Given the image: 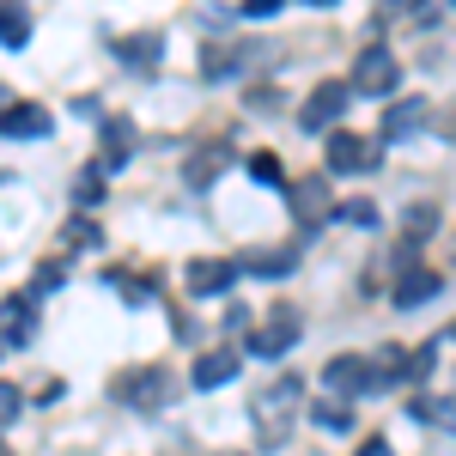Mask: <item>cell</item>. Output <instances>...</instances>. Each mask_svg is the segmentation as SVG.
Segmentation results:
<instances>
[{
  "label": "cell",
  "mask_w": 456,
  "mask_h": 456,
  "mask_svg": "<svg viewBox=\"0 0 456 456\" xmlns=\"http://www.w3.org/2000/svg\"><path fill=\"white\" fill-rule=\"evenodd\" d=\"M298 395H305V384H298V378H281V384L256 389V402H249V420H256V438H262V451H281L286 438H292V420H298Z\"/></svg>",
  "instance_id": "1"
},
{
  "label": "cell",
  "mask_w": 456,
  "mask_h": 456,
  "mask_svg": "<svg viewBox=\"0 0 456 456\" xmlns=\"http://www.w3.org/2000/svg\"><path fill=\"white\" fill-rule=\"evenodd\" d=\"M116 402H128V408H141V414H159L165 402H171V371L165 365H134V371H122L116 384H110Z\"/></svg>",
  "instance_id": "2"
},
{
  "label": "cell",
  "mask_w": 456,
  "mask_h": 456,
  "mask_svg": "<svg viewBox=\"0 0 456 456\" xmlns=\"http://www.w3.org/2000/svg\"><path fill=\"white\" fill-rule=\"evenodd\" d=\"M347 104H353L347 79H322L311 98H305V110H298V128H305V134H322V128H335V122L347 116Z\"/></svg>",
  "instance_id": "3"
},
{
  "label": "cell",
  "mask_w": 456,
  "mask_h": 456,
  "mask_svg": "<svg viewBox=\"0 0 456 456\" xmlns=\"http://www.w3.org/2000/svg\"><path fill=\"white\" fill-rule=\"evenodd\" d=\"M371 384H378V371H371V359L365 353H335L329 365H322V389L329 395H371Z\"/></svg>",
  "instance_id": "4"
},
{
  "label": "cell",
  "mask_w": 456,
  "mask_h": 456,
  "mask_svg": "<svg viewBox=\"0 0 456 456\" xmlns=\"http://www.w3.org/2000/svg\"><path fill=\"white\" fill-rule=\"evenodd\" d=\"M395 79H402V68H395V55H389V49H378V43H371V49H359V55H353V92H371V98H384V92H395Z\"/></svg>",
  "instance_id": "5"
},
{
  "label": "cell",
  "mask_w": 456,
  "mask_h": 456,
  "mask_svg": "<svg viewBox=\"0 0 456 456\" xmlns=\"http://www.w3.org/2000/svg\"><path fill=\"white\" fill-rule=\"evenodd\" d=\"M298 311L292 305H281V311L268 316L262 329H256V341H249V353H262V359H281V353H292V341H298Z\"/></svg>",
  "instance_id": "6"
},
{
  "label": "cell",
  "mask_w": 456,
  "mask_h": 456,
  "mask_svg": "<svg viewBox=\"0 0 456 456\" xmlns=\"http://www.w3.org/2000/svg\"><path fill=\"white\" fill-rule=\"evenodd\" d=\"M238 281V262H225V256H201V262H189V274L183 286L195 292V298H219V292H232Z\"/></svg>",
  "instance_id": "7"
},
{
  "label": "cell",
  "mask_w": 456,
  "mask_h": 456,
  "mask_svg": "<svg viewBox=\"0 0 456 456\" xmlns=\"http://www.w3.org/2000/svg\"><path fill=\"white\" fill-rule=\"evenodd\" d=\"M378 165V146L359 141V134H329V171L335 176H359Z\"/></svg>",
  "instance_id": "8"
},
{
  "label": "cell",
  "mask_w": 456,
  "mask_h": 456,
  "mask_svg": "<svg viewBox=\"0 0 456 456\" xmlns=\"http://www.w3.org/2000/svg\"><path fill=\"white\" fill-rule=\"evenodd\" d=\"M31 335H37V305L31 298H6V305H0V353L31 347Z\"/></svg>",
  "instance_id": "9"
},
{
  "label": "cell",
  "mask_w": 456,
  "mask_h": 456,
  "mask_svg": "<svg viewBox=\"0 0 456 456\" xmlns=\"http://www.w3.org/2000/svg\"><path fill=\"white\" fill-rule=\"evenodd\" d=\"M55 122H49V110L43 104H12L0 110V134H12V141H43Z\"/></svg>",
  "instance_id": "10"
},
{
  "label": "cell",
  "mask_w": 456,
  "mask_h": 456,
  "mask_svg": "<svg viewBox=\"0 0 456 456\" xmlns=\"http://www.w3.org/2000/svg\"><path fill=\"white\" fill-rule=\"evenodd\" d=\"M238 365H244V359H238L232 347H213V353H201V359H195L189 384H195V389H219V384H232V378H238Z\"/></svg>",
  "instance_id": "11"
},
{
  "label": "cell",
  "mask_w": 456,
  "mask_h": 456,
  "mask_svg": "<svg viewBox=\"0 0 456 456\" xmlns=\"http://www.w3.org/2000/svg\"><path fill=\"white\" fill-rule=\"evenodd\" d=\"M128 152H134V122L110 116V122H104V159H98V171H122V165H128Z\"/></svg>",
  "instance_id": "12"
},
{
  "label": "cell",
  "mask_w": 456,
  "mask_h": 456,
  "mask_svg": "<svg viewBox=\"0 0 456 456\" xmlns=\"http://www.w3.org/2000/svg\"><path fill=\"white\" fill-rule=\"evenodd\" d=\"M292 213H298V225L329 219V183H322V176H305V183L292 189Z\"/></svg>",
  "instance_id": "13"
},
{
  "label": "cell",
  "mask_w": 456,
  "mask_h": 456,
  "mask_svg": "<svg viewBox=\"0 0 456 456\" xmlns=\"http://www.w3.org/2000/svg\"><path fill=\"white\" fill-rule=\"evenodd\" d=\"M426 116H432V110H426L420 98H402V104H389V116H384V134H389V141H408L414 128H426Z\"/></svg>",
  "instance_id": "14"
},
{
  "label": "cell",
  "mask_w": 456,
  "mask_h": 456,
  "mask_svg": "<svg viewBox=\"0 0 456 456\" xmlns=\"http://www.w3.org/2000/svg\"><path fill=\"white\" fill-rule=\"evenodd\" d=\"M432 292H438V274H432V268H414V274L395 281V298H389V305H395V311H414V305H426Z\"/></svg>",
  "instance_id": "15"
},
{
  "label": "cell",
  "mask_w": 456,
  "mask_h": 456,
  "mask_svg": "<svg viewBox=\"0 0 456 456\" xmlns=\"http://www.w3.org/2000/svg\"><path fill=\"white\" fill-rule=\"evenodd\" d=\"M298 268V249H256L238 262V274H262V281H274V274H292Z\"/></svg>",
  "instance_id": "16"
},
{
  "label": "cell",
  "mask_w": 456,
  "mask_h": 456,
  "mask_svg": "<svg viewBox=\"0 0 456 456\" xmlns=\"http://www.w3.org/2000/svg\"><path fill=\"white\" fill-rule=\"evenodd\" d=\"M408 414H414V420H432V426H456V402L451 395H414Z\"/></svg>",
  "instance_id": "17"
},
{
  "label": "cell",
  "mask_w": 456,
  "mask_h": 456,
  "mask_svg": "<svg viewBox=\"0 0 456 456\" xmlns=\"http://www.w3.org/2000/svg\"><path fill=\"white\" fill-rule=\"evenodd\" d=\"M219 165H225V146H208V152H201V159H189V189H208L213 176H219Z\"/></svg>",
  "instance_id": "18"
},
{
  "label": "cell",
  "mask_w": 456,
  "mask_h": 456,
  "mask_svg": "<svg viewBox=\"0 0 456 456\" xmlns=\"http://www.w3.org/2000/svg\"><path fill=\"white\" fill-rule=\"evenodd\" d=\"M0 43H6V49H19V43H31V19H25L19 6H0Z\"/></svg>",
  "instance_id": "19"
},
{
  "label": "cell",
  "mask_w": 456,
  "mask_h": 456,
  "mask_svg": "<svg viewBox=\"0 0 456 456\" xmlns=\"http://www.w3.org/2000/svg\"><path fill=\"white\" fill-rule=\"evenodd\" d=\"M122 49V61H134V68H152V55H159V37H128V43H116Z\"/></svg>",
  "instance_id": "20"
},
{
  "label": "cell",
  "mask_w": 456,
  "mask_h": 456,
  "mask_svg": "<svg viewBox=\"0 0 456 456\" xmlns=\"http://www.w3.org/2000/svg\"><path fill=\"white\" fill-rule=\"evenodd\" d=\"M426 232H438V208H432V201H414V208H408V244L426 238Z\"/></svg>",
  "instance_id": "21"
},
{
  "label": "cell",
  "mask_w": 456,
  "mask_h": 456,
  "mask_svg": "<svg viewBox=\"0 0 456 456\" xmlns=\"http://www.w3.org/2000/svg\"><path fill=\"white\" fill-rule=\"evenodd\" d=\"M432 365H438V353H432V347H414V353H402V378H426Z\"/></svg>",
  "instance_id": "22"
},
{
  "label": "cell",
  "mask_w": 456,
  "mask_h": 456,
  "mask_svg": "<svg viewBox=\"0 0 456 456\" xmlns=\"http://www.w3.org/2000/svg\"><path fill=\"white\" fill-rule=\"evenodd\" d=\"M25 414V389H12V384H0V426H12Z\"/></svg>",
  "instance_id": "23"
},
{
  "label": "cell",
  "mask_w": 456,
  "mask_h": 456,
  "mask_svg": "<svg viewBox=\"0 0 456 456\" xmlns=\"http://www.w3.org/2000/svg\"><path fill=\"white\" fill-rule=\"evenodd\" d=\"M316 426H329V432H341V426H353V414L341 408V402H316Z\"/></svg>",
  "instance_id": "24"
},
{
  "label": "cell",
  "mask_w": 456,
  "mask_h": 456,
  "mask_svg": "<svg viewBox=\"0 0 456 456\" xmlns=\"http://www.w3.org/2000/svg\"><path fill=\"white\" fill-rule=\"evenodd\" d=\"M98 189H104V171H86L79 183H73V201H79V208H92V201H98Z\"/></svg>",
  "instance_id": "25"
},
{
  "label": "cell",
  "mask_w": 456,
  "mask_h": 456,
  "mask_svg": "<svg viewBox=\"0 0 456 456\" xmlns=\"http://www.w3.org/2000/svg\"><path fill=\"white\" fill-rule=\"evenodd\" d=\"M341 219H347V225H378V208H371V201H341Z\"/></svg>",
  "instance_id": "26"
},
{
  "label": "cell",
  "mask_w": 456,
  "mask_h": 456,
  "mask_svg": "<svg viewBox=\"0 0 456 456\" xmlns=\"http://www.w3.org/2000/svg\"><path fill=\"white\" fill-rule=\"evenodd\" d=\"M249 176H256V183H281V159H274V152H256V159H249Z\"/></svg>",
  "instance_id": "27"
},
{
  "label": "cell",
  "mask_w": 456,
  "mask_h": 456,
  "mask_svg": "<svg viewBox=\"0 0 456 456\" xmlns=\"http://www.w3.org/2000/svg\"><path fill=\"white\" fill-rule=\"evenodd\" d=\"M61 244H98V225H92V219H68Z\"/></svg>",
  "instance_id": "28"
},
{
  "label": "cell",
  "mask_w": 456,
  "mask_h": 456,
  "mask_svg": "<svg viewBox=\"0 0 456 456\" xmlns=\"http://www.w3.org/2000/svg\"><path fill=\"white\" fill-rule=\"evenodd\" d=\"M426 122H432L438 134H451V141H456V104H451V110H438V116H426Z\"/></svg>",
  "instance_id": "29"
},
{
  "label": "cell",
  "mask_w": 456,
  "mask_h": 456,
  "mask_svg": "<svg viewBox=\"0 0 456 456\" xmlns=\"http://www.w3.org/2000/svg\"><path fill=\"white\" fill-rule=\"evenodd\" d=\"M244 12H249V19H274V12H281V0H244Z\"/></svg>",
  "instance_id": "30"
},
{
  "label": "cell",
  "mask_w": 456,
  "mask_h": 456,
  "mask_svg": "<svg viewBox=\"0 0 456 456\" xmlns=\"http://www.w3.org/2000/svg\"><path fill=\"white\" fill-rule=\"evenodd\" d=\"M281 104V92H268V86H262V92H249V110H274Z\"/></svg>",
  "instance_id": "31"
},
{
  "label": "cell",
  "mask_w": 456,
  "mask_h": 456,
  "mask_svg": "<svg viewBox=\"0 0 456 456\" xmlns=\"http://www.w3.org/2000/svg\"><path fill=\"white\" fill-rule=\"evenodd\" d=\"M359 456H395V451H389L384 438H371V444H365V451H359Z\"/></svg>",
  "instance_id": "32"
},
{
  "label": "cell",
  "mask_w": 456,
  "mask_h": 456,
  "mask_svg": "<svg viewBox=\"0 0 456 456\" xmlns=\"http://www.w3.org/2000/svg\"><path fill=\"white\" fill-rule=\"evenodd\" d=\"M444 341H456V322H451V329H444Z\"/></svg>",
  "instance_id": "33"
},
{
  "label": "cell",
  "mask_w": 456,
  "mask_h": 456,
  "mask_svg": "<svg viewBox=\"0 0 456 456\" xmlns=\"http://www.w3.org/2000/svg\"><path fill=\"white\" fill-rule=\"evenodd\" d=\"M0 456H6V444H0Z\"/></svg>",
  "instance_id": "34"
}]
</instances>
